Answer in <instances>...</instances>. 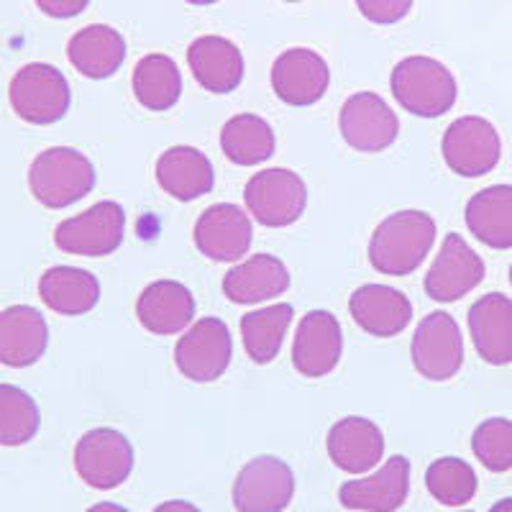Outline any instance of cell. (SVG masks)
I'll use <instances>...</instances> for the list:
<instances>
[{
	"label": "cell",
	"mask_w": 512,
	"mask_h": 512,
	"mask_svg": "<svg viewBox=\"0 0 512 512\" xmlns=\"http://www.w3.org/2000/svg\"><path fill=\"white\" fill-rule=\"evenodd\" d=\"M436 221L425 210H400L384 218L369 239V262L390 277H408L436 244Z\"/></svg>",
	"instance_id": "1"
},
{
	"label": "cell",
	"mask_w": 512,
	"mask_h": 512,
	"mask_svg": "<svg viewBox=\"0 0 512 512\" xmlns=\"http://www.w3.org/2000/svg\"><path fill=\"white\" fill-rule=\"evenodd\" d=\"M390 88L397 103L420 118H438L448 113L459 98V85L446 64L433 57H405L395 64Z\"/></svg>",
	"instance_id": "2"
},
{
	"label": "cell",
	"mask_w": 512,
	"mask_h": 512,
	"mask_svg": "<svg viewBox=\"0 0 512 512\" xmlns=\"http://www.w3.org/2000/svg\"><path fill=\"white\" fill-rule=\"evenodd\" d=\"M31 195L44 208L62 210L75 205L95 187V167L88 157L70 146H52L36 154L29 169Z\"/></svg>",
	"instance_id": "3"
},
{
	"label": "cell",
	"mask_w": 512,
	"mask_h": 512,
	"mask_svg": "<svg viewBox=\"0 0 512 512\" xmlns=\"http://www.w3.org/2000/svg\"><path fill=\"white\" fill-rule=\"evenodd\" d=\"M8 100L18 118L34 126H49L70 111V82L52 64H24L8 85Z\"/></svg>",
	"instance_id": "4"
},
{
	"label": "cell",
	"mask_w": 512,
	"mask_h": 512,
	"mask_svg": "<svg viewBox=\"0 0 512 512\" xmlns=\"http://www.w3.org/2000/svg\"><path fill=\"white\" fill-rule=\"evenodd\" d=\"M244 200L254 221L267 228H285L300 221L308 208V185L292 169H262L246 182Z\"/></svg>",
	"instance_id": "5"
},
{
	"label": "cell",
	"mask_w": 512,
	"mask_h": 512,
	"mask_svg": "<svg viewBox=\"0 0 512 512\" xmlns=\"http://www.w3.org/2000/svg\"><path fill=\"white\" fill-rule=\"evenodd\" d=\"M126 236V210L113 200H100L54 228V244L64 254L108 256L123 244Z\"/></svg>",
	"instance_id": "6"
},
{
	"label": "cell",
	"mask_w": 512,
	"mask_h": 512,
	"mask_svg": "<svg viewBox=\"0 0 512 512\" xmlns=\"http://www.w3.org/2000/svg\"><path fill=\"white\" fill-rule=\"evenodd\" d=\"M233 359V338L221 318L195 320L175 346V364L192 382H216Z\"/></svg>",
	"instance_id": "7"
},
{
	"label": "cell",
	"mask_w": 512,
	"mask_h": 512,
	"mask_svg": "<svg viewBox=\"0 0 512 512\" xmlns=\"http://www.w3.org/2000/svg\"><path fill=\"white\" fill-rule=\"evenodd\" d=\"M134 446L116 428H93L77 441L75 472L95 489H116L134 472Z\"/></svg>",
	"instance_id": "8"
},
{
	"label": "cell",
	"mask_w": 512,
	"mask_h": 512,
	"mask_svg": "<svg viewBox=\"0 0 512 512\" xmlns=\"http://www.w3.org/2000/svg\"><path fill=\"white\" fill-rule=\"evenodd\" d=\"M441 152L454 175L484 177L500 164L502 141L487 118L464 116L446 128Z\"/></svg>",
	"instance_id": "9"
},
{
	"label": "cell",
	"mask_w": 512,
	"mask_h": 512,
	"mask_svg": "<svg viewBox=\"0 0 512 512\" xmlns=\"http://www.w3.org/2000/svg\"><path fill=\"white\" fill-rule=\"evenodd\" d=\"M410 354L420 377L431 382H446L456 377L464 367V338L454 315L443 310L425 315L415 328Z\"/></svg>",
	"instance_id": "10"
},
{
	"label": "cell",
	"mask_w": 512,
	"mask_h": 512,
	"mask_svg": "<svg viewBox=\"0 0 512 512\" xmlns=\"http://www.w3.org/2000/svg\"><path fill=\"white\" fill-rule=\"evenodd\" d=\"M338 126L346 144L356 152L377 154L395 144L400 134V118L390 103L377 93H354L338 113Z\"/></svg>",
	"instance_id": "11"
},
{
	"label": "cell",
	"mask_w": 512,
	"mask_h": 512,
	"mask_svg": "<svg viewBox=\"0 0 512 512\" xmlns=\"http://www.w3.org/2000/svg\"><path fill=\"white\" fill-rule=\"evenodd\" d=\"M295 497V474L277 456H256L233 482L236 512H282Z\"/></svg>",
	"instance_id": "12"
},
{
	"label": "cell",
	"mask_w": 512,
	"mask_h": 512,
	"mask_svg": "<svg viewBox=\"0 0 512 512\" xmlns=\"http://www.w3.org/2000/svg\"><path fill=\"white\" fill-rule=\"evenodd\" d=\"M482 256L466 244L464 236L448 233L433 259L431 269L425 274L423 287L436 303H456L464 295L482 285L484 280Z\"/></svg>",
	"instance_id": "13"
},
{
	"label": "cell",
	"mask_w": 512,
	"mask_h": 512,
	"mask_svg": "<svg viewBox=\"0 0 512 512\" xmlns=\"http://www.w3.org/2000/svg\"><path fill=\"white\" fill-rule=\"evenodd\" d=\"M344 354V331L328 310H310L300 318L292 341V364L303 377L320 379L338 367Z\"/></svg>",
	"instance_id": "14"
},
{
	"label": "cell",
	"mask_w": 512,
	"mask_h": 512,
	"mask_svg": "<svg viewBox=\"0 0 512 512\" xmlns=\"http://www.w3.org/2000/svg\"><path fill=\"white\" fill-rule=\"evenodd\" d=\"M195 246L213 262H239L249 254L254 226L246 210L233 203H216L200 213L195 223Z\"/></svg>",
	"instance_id": "15"
},
{
	"label": "cell",
	"mask_w": 512,
	"mask_h": 512,
	"mask_svg": "<svg viewBox=\"0 0 512 512\" xmlns=\"http://www.w3.org/2000/svg\"><path fill=\"white\" fill-rule=\"evenodd\" d=\"M331 70L318 52L305 47L287 49L272 64V90L295 108H308L328 93Z\"/></svg>",
	"instance_id": "16"
},
{
	"label": "cell",
	"mask_w": 512,
	"mask_h": 512,
	"mask_svg": "<svg viewBox=\"0 0 512 512\" xmlns=\"http://www.w3.org/2000/svg\"><path fill=\"white\" fill-rule=\"evenodd\" d=\"M410 495L408 456H392L379 472L364 479H351L338 489V500L346 510L397 512Z\"/></svg>",
	"instance_id": "17"
},
{
	"label": "cell",
	"mask_w": 512,
	"mask_h": 512,
	"mask_svg": "<svg viewBox=\"0 0 512 512\" xmlns=\"http://www.w3.org/2000/svg\"><path fill=\"white\" fill-rule=\"evenodd\" d=\"M351 318L361 331L374 338H392L413 320V303L408 295L390 285H361L349 300Z\"/></svg>",
	"instance_id": "18"
},
{
	"label": "cell",
	"mask_w": 512,
	"mask_h": 512,
	"mask_svg": "<svg viewBox=\"0 0 512 512\" xmlns=\"http://www.w3.org/2000/svg\"><path fill=\"white\" fill-rule=\"evenodd\" d=\"M47 318L31 305H11L0 310V364L24 369L47 354Z\"/></svg>",
	"instance_id": "19"
},
{
	"label": "cell",
	"mask_w": 512,
	"mask_h": 512,
	"mask_svg": "<svg viewBox=\"0 0 512 512\" xmlns=\"http://www.w3.org/2000/svg\"><path fill=\"white\" fill-rule=\"evenodd\" d=\"M136 318L154 336H175L190 328L195 318V297L190 287L175 280H157L136 300Z\"/></svg>",
	"instance_id": "20"
},
{
	"label": "cell",
	"mask_w": 512,
	"mask_h": 512,
	"mask_svg": "<svg viewBox=\"0 0 512 512\" xmlns=\"http://www.w3.org/2000/svg\"><path fill=\"white\" fill-rule=\"evenodd\" d=\"M469 333L474 349L492 367L512 364V300L489 292L469 308Z\"/></svg>",
	"instance_id": "21"
},
{
	"label": "cell",
	"mask_w": 512,
	"mask_h": 512,
	"mask_svg": "<svg viewBox=\"0 0 512 512\" xmlns=\"http://www.w3.org/2000/svg\"><path fill=\"white\" fill-rule=\"evenodd\" d=\"M192 77L208 93H233L244 82V54L223 36H200L187 49Z\"/></svg>",
	"instance_id": "22"
},
{
	"label": "cell",
	"mask_w": 512,
	"mask_h": 512,
	"mask_svg": "<svg viewBox=\"0 0 512 512\" xmlns=\"http://www.w3.org/2000/svg\"><path fill=\"white\" fill-rule=\"evenodd\" d=\"M328 456L338 469L349 474H364L382 461L384 436L379 425L367 418H341L326 438Z\"/></svg>",
	"instance_id": "23"
},
{
	"label": "cell",
	"mask_w": 512,
	"mask_h": 512,
	"mask_svg": "<svg viewBox=\"0 0 512 512\" xmlns=\"http://www.w3.org/2000/svg\"><path fill=\"white\" fill-rule=\"evenodd\" d=\"M290 290V272L285 262L272 254L249 256L223 277V292L231 303L254 305L280 297Z\"/></svg>",
	"instance_id": "24"
},
{
	"label": "cell",
	"mask_w": 512,
	"mask_h": 512,
	"mask_svg": "<svg viewBox=\"0 0 512 512\" xmlns=\"http://www.w3.org/2000/svg\"><path fill=\"white\" fill-rule=\"evenodd\" d=\"M157 182L167 195L190 203L208 195L216 185L213 164L195 146H172L157 159Z\"/></svg>",
	"instance_id": "25"
},
{
	"label": "cell",
	"mask_w": 512,
	"mask_h": 512,
	"mask_svg": "<svg viewBox=\"0 0 512 512\" xmlns=\"http://www.w3.org/2000/svg\"><path fill=\"white\" fill-rule=\"evenodd\" d=\"M67 57L80 75L90 80H105L121 70L126 59V39L113 26L90 24L72 34Z\"/></svg>",
	"instance_id": "26"
},
{
	"label": "cell",
	"mask_w": 512,
	"mask_h": 512,
	"mask_svg": "<svg viewBox=\"0 0 512 512\" xmlns=\"http://www.w3.org/2000/svg\"><path fill=\"white\" fill-rule=\"evenodd\" d=\"M466 228L489 249H512V185L484 187L464 210Z\"/></svg>",
	"instance_id": "27"
},
{
	"label": "cell",
	"mask_w": 512,
	"mask_h": 512,
	"mask_svg": "<svg viewBox=\"0 0 512 512\" xmlns=\"http://www.w3.org/2000/svg\"><path fill=\"white\" fill-rule=\"evenodd\" d=\"M41 303L59 315H85L98 305L100 282L80 267H52L39 280Z\"/></svg>",
	"instance_id": "28"
},
{
	"label": "cell",
	"mask_w": 512,
	"mask_h": 512,
	"mask_svg": "<svg viewBox=\"0 0 512 512\" xmlns=\"http://www.w3.org/2000/svg\"><path fill=\"white\" fill-rule=\"evenodd\" d=\"M134 95L146 111H169L182 95L180 67L167 54H146L134 67Z\"/></svg>",
	"instance_id": "29"
},
{
	"label": "cell",
	"mask_w": 512,
	"mask_h": 512,
	"mask_svg": "<svg viewBox=\"0 0 512 512\" xmlns=\"http://www.w3.org/2000/svg\"><path fill=\"white\" fill-rule=\"evenodd\" d=\"M292 315H295L292 305L274 303L269 308L251 310L241 318L244 349L254 364H269L280 356Z\"/></svg>",
	"instance_id": "30"
},
{
	"label": "cell",
	"mask_w": 512,
	"mask_h": 512,
	"mask_svg": "<svg viewBox=\"0 0 512 512\" xmlns=\"http://www.w3.org/2000/svg\"><path fill=\"white\" fill-rule=\"evenodd\" d=\"M274 131L262 116L254 113H239L226 121L221 131V149L233 164L239 167H254L267 162L274 154Z\"/></svg>",
	"instance_id": "31"
},
{
	"label": "cell",
	"mask_w": 512,
	"mask_h": 512,
	"mask_svg": "<svg viewBox=\"0 0 512 512\" xmlns=\"http://www.w3.org/2000/svg\"><path fill=\"white\" fill-rule=\"evenodd\" d=\"M425 487L436 502L446 507H461L472 502L479 489L477 472L456 456H443L425 469Z\"/></svg>",
	"instance_id": "32"
},
{
	"label": "cell",
	"mask_w": 512,
	"mask_h": 512,
	"mask_svg": "<svg viewBox=\"0 0 512 512\" xmlns=\"http://www.w3.org/2000/svg\"><path fill=\"white\" fill-rule=\"evenodd\" d=\"M39 428L41 413L34 397L16 384H0V446H24Z\"/></svg>",
	"instance_id": "33"
},
{
	"label": "cell",
	"mask_w": 512,
	"mask_h": 512,
	"mask_svg": "<svg viewBox=\"0 0 512 512\" xmlns=\"http://www.w3.org/2000/svg\"><path fill=\"white\" fill-rule=\"evenodd\" d=\"M474 456L482 461L484 469L502 474L512 469V420L489 418L477 425L472 438Z\"/></svg>",
	"instance_id": "34"
},
{
	"label": "cell",
	"mask_w": 512,
	"mask_h": 512,
	"mask_svg": "<svg viewBox=\"0 0 512 512\" xmlns=\"http://www.w3.org/2000/svg\"><path fill=\"white\" fill-rule=\"evenodd\" d=\"M356 8L372 24L390 26L413 11V0H356Z\"/></svg>",
	"instance_id": "35"
},
{
	"label": "cell",
	"mask_w": 512,
	"mask_h": 512,
	"mask_svg": "<svg viewBox=\"0 0 512 512\" xmlns=\"http://www.w3.org/2000/svg\"><path fill=\"white\" fill-rule=\"evenodd\" d=\"M36 6L52 18H72L80 16L90 6V0H36Z\"/></svg>",
	"instance_id": "36"
},
{
	"label": "cell",
	"mask_w": 512,
	"mask_h": 512,
	"mask_svg": "<svg viewBox=\"0 0 512 512\" xmlns=\"http://www.w3.org/2000/svg\"><path fill=\"white\" fill-rule=\"evenodd\" d=\"M154 512H203V510L187 500H169V502H162Z\"/></svg>",
	"instance_id": "37"
},
{
	"label": "cell",
	"mask_w": 512,
	"mask_h": 512,
	"mask_svg": "<svg viewBox=\"0 0 512 512\" xmlns=\"http://www.w3.org/2000/svg\"><path fill=\"white\" fill-rule=\"evenodd\" d=\"M88 512H128V507L116 505V502H98V505L90 507Z\"/></svg>",
	"instance_id": "38"
},
{
	"label": "cell",
	"mask_w": 512,
	"mask_h": 512,
	"mask_svg": "<svg viewBox=\"0 0 512 512\" xmlns=\"http://www.w3.org/2000/svg\"><path fill=\"white\" fill-rule=\"evenodd\" d=\"M489 512H512V497H505V500H500L497 505H492Z\"/></svg>",
	"instance_id": "39"
},
{
	"label": "cell",
	"mask_w": 512,
	"mask_h": 512,
	"mask_svg": "<svg viewBox=\"0 0 512 512\" xmlns=\"http://www.w3.org/2000/svg\"><path fill=\"white\" fill-rule=\"evenodd\" d=\"M192 6H210V3H218V0H187Z\"/></svg>",
	"instance_id": "40"
},
{
	"label": "cell",
	"mask_w": 512,
	"mask_h": 512,
	"mask_svg": "<svg viewBox=\"0 0 512 512\" xmlns=\"http://www.w3.org/2000/svg\"><path fill=\"white\" fill-rule=\"evenodd\" d=\"M510 285H512V267H510Z\"/></svg>",
	"instance_id": "41"
},
{
	"label": "cell",
	"mask_w": 512,
	"mask_h": 512,
	"mask_svg": "<svg viewBox=\"0 0 512 512\" xmlns=\"http://www.w3.org/2000/svg\"><path fill=\"white\" fill-rule=\"evenodd\" d=\"M287 3H297V0H287Z\"/></svg>",
	"instance_id": "42"
},
{
	"label": "cell",
	"mask_w": 512,
	"mask_h": 512,
	"mask_svg": "<svg viewBox=\"0 0 512 512\" xmlns=\"http://www.w3.org/2000/svg\"><path fill=\"white\" fill-rule=\"evenodd\" d=\"M464 512H472V510H464Z\"/></svg>",
	"instance_id": "43"
}]
</instances>
